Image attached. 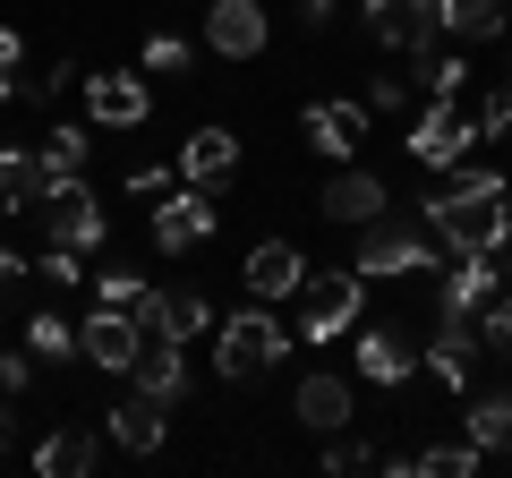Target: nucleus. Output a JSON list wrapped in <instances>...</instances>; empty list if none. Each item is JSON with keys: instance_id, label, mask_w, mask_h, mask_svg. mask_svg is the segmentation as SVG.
I'll return each instance as SVG.
<instances>
[{"instance_id": "39448f33", "label": "nucleus", "mask_w": 512, "mask_h": 478, "mask_svg": "<svg viewBox=\"0 0 512 478\" xmlns=\"http://www.w3.org/2000/svg\"><path fill=\"white\" fill-rule=\"evenodd\" d=\"M478 137H487V129H478V111H461V94H436V103H427V120L410 129V154H419L427 171H453Z\"/></svg>"}, {"instance_id": "7ed1b4c3", "label": "nucleus", "mask_w": 512, "mask_h": 478, "mask_svg": "<svg viewBox=\"0 0 512 478\" xmlns=\"http://www.w3.org/2000/svg\"><path fill=\"white\" fill-rule=\"evenodd\" d=\"M35 222H43V239H60V248H94V239H103V197H94L77 171L69 180H43Z\"/></svg>"}, {"instance_id": "a19ab883", "label": "nucleus", "mask_w": 512, "mask_h": 478, "mask_svg": "<svg viewBox=\"0 0 512 478\" xmlns=\"http://www.w3.org/2000/svg\"><path fill=\"white\" fill-rule=\"evenodd\" d=\"M9 282H26V257H18V248H0V291H9Z\"/></svg>"}, {"instance_id": "412c9836", "label": "nucleus", "mask_w": 512, "mask_h": 478, "mask_svg": "<svg viewBox=\"0 0 512 478\" xmlns=\"http://www.w3.org/2000/svg\"><path fill=\"white\" fill-rule=\"evenodd\" d=\"M188 342H146L137 350V368H128V385L137 393H154V402H180L188 393V359H180Z\"/></svg>"}, {"instance_id": "58836bf2", "label": "nucleus", "mask_w": 512, "mask_h": 478, "mask_svg": "<svg viewBox=\"0 0 512 478\" xmlns=\"http://www.w3.org/2000/svg\"><path fill=\"white\" fill-rule=\"evenodd\" d=\"M478 129H487V137H512V94H504V86L487 94V111H478Z\"/></svg>"}, {"instance_id": "f704fd0d", "label": "nucleus", "mask_w": 512, "mask_h": 478, "mask_svg": "<svg viewBox=\"0 0 512 478\" xmlns=\"http://www.w3.org/2000/svg\"><path fill=\"white\" fill-rule=\"evenodd\" d=\"M69 86H86V77H77V60H52V69L26 86V103H52V94H69Z\"/></svg>"}, {"instance_id": "6ab92c4d", "label": "nucleus", "mask_w": 512, "mask_h": 478, "mask_svg": "<svg viewBox=\"0 0 512 478\" xmlns=\"http://www.w3.org/2000/svg\"><path fill=\"white\" fill-rule=\"evenodd\" d=\"M393 478H470L478 470V436L461 427V436H436L427 453H402V461H384Z\"/></svg>"}, {"instance_id": "9b49d317", "label": "nucleus", "mask_w": 512, "mask_h": 478, "mask_svg": "<svg viewBox=\"0 0 512 478\" xmlns=\"http://www.w3.org/2000/svg\"><path fill=\"white\" fill-rule=\"evenodd\" d=\"M239 282H248V299H291L299 282H308V257H299L291 239H256L248 265H239Z\"/></svg>"}, {"instance_id": "b1692460", "label": "nucleus", "mask_w": 512, "mask_h": 478, "mask_svg": "<svg viewBox=\"0 0 512 478\" xmlns=\"http://www.w3.org/2000/svg\"><path fill=\"white\" fill-rule=\"evenodd\" d=\"M35 197H43V154L35 146H0V205L9 214H35Z\"/></svg>"}, {"instance_id": "4468645a", "label": "nucleus", "mask_w": 512, "mask_h": 478, "mask_svg": "<svg viewBox=\"0 0 512 478\" xmlns=\"http://www.w3.org/2000/svg\"><path fill=\"white\" fill-rule=\"evenodd\" d=\"M419 359H427V368H436L444 376V385H470V376H478V333H470V316H436V333H427V350H419Z\"/></svg>"}, {"instance_id": "f8f14e48", "label": "nucleus", "mask_w": 512, "mask_h": 478, "mask_svg": "<svg viewBox=\"0 0 512 478\" xmlns=\"http://www.w3.org/2000/svg\"><path fill=\"white\" fill-rule=\"evenodd\" d=\"M265 35H274V26H265L256 0H214V18H205V43H214L222 60H256V52H265Z\"/></svg>"}, {"instance_id": "cd10ccee", "label": "nucleus", "mask_w": 512, "mask_h": 478, "mask_svg": "<svg viewBox=\"0 0 512 478\" xmlns=\"http://www.w3.org/2000/svg\"><path fill=\"white\" fill-rule=\"evenodd\" d=\"M35 154H43V180H69V171H86V154H94V146H86V129H52Z\"/></svg>"}, {"instance_id": "0eeeda50", "label": "nucleus", "mask_w": 512, "mask_h": 478, "mask_svg": "<svg viewBox=\"0 0 512 478\" xmlns=\"http://www.w3.org/2000/svg\"><path fill=\"white\" fill-rule=\"evenodd\" d=\"M359 291H367V274H308L299 282V299H308V308H299V333H308V342L350 333L359 325Z\"/></svg>"}, {"instance_id": "ddd939ff", "label": "nucleus", "mask_w": 512, "mask_h": 478, "mask_svg": "<svg viewBox=\"0 0 512 478\" xmlns=\"http://www.w3.org/2000/svg\"><path fill=\"white\" fill-rule=\"evenodd\" d=\"M163 419H171V402H154V393H128L120 410H103V436L120 444V453H163Z\"/></svg>"}, {"instance_id": "aec40b11", "label": "nucleus", "mask_w": 512, "mask_h": 478, "mask_svg": "<svg viewBox=\"0 0 512 478\" xmlns=\"http://www.w3.org/2000/svg\"><path fill=\"white\" fill-rule=\"evenodd\" d=\"M495 291H504L495 257H461L453 274H444V291H436V316H478V308H487Z\"/></svg>"}, {"instance_id": "37998d69", "label": "nucleus", "mask_w": 512, "mask_h": 478, "mask_svg": "<svg viewBox=\"0 0 512 478\" xmlns=\"http://www.w3.org/2000/svg\"><path fill=\"white\" fill-rule=\"evenodd\" d=\"M504 94H512V69H504Z\"/></svg>"}, {"instance_id": "c03bdc74", "label": "nucleus", "mask_w": 512, "mask_h": 478, "mask_svg": "<svg viewBox=\"0 0 512 478\" xmlns=\"http://www.w3.org/2000/svg\"><path fill=\"white\" fill-rule=\"evenodd\" d=\"M504 9H512V0H504Z\"/></svg>"}, {"instance_id": "393cba45", "label": "nucleus", "mask_w": 512, "mask_h": 478, "mask_svg": "<svg viewBox=\"0 0 512 478\" xmlns=\"http://www.w3.org/2000/svg\"><path fill=\"white\" fill-rule=\"evenodd\" d=\"M299 419H308L316 436L350 427V385H342V376H299Z\"/></svg>"}, {"instance_id": "72a5a7b5", "label": "nucleus", "mask_w": 512, "mask_h": 478, "mask_svg": "<svg viewBox=\"0 0 512 478\" xmlns=\"http://www.w3.org/2000/svg\"><path fill=\"white\" fill-rule=\"evenodd\" d=\"M444 197H504V171H461V163H453Z\"/></svg>"}, {"instance_id": "7c9ffc66", "label": "nucleus", "mask_w": 512, "mask_h": 478, "mask_svg": "<svg viewBox=\"0 0 512 478\" xmlns=\"http://www.w3.org/2000/svg\"><path fill=\"white\" fill-rule=\"evenodd\" d=\"M26 43H18V26H0V103H18V94H26Z\"/></svg>"}, {"instance_id": "ea45409f", "label": "nucleus", "mask_w": 512, "mask_h": 478, "mask_svg": "<svg viewBox=\"0 0 512 478\" xmlns=\"http://www.w3.org/2000/svg\"><path fill=\"white\" fill-rule=\"evenodd\" d=\"M0 385L26 393V385H35V359H26V350H0Z\"/></svg>"}, {"instance_id": "f257e3e1", "label": "nucleus", "mask_w": 512, "mask_h": 478, "mask_svg": "<svg viewBox=\"0 0 512 478\" xmlns=\"http://www.w3.org/2000/svg\"><path fill=\"white\" fill-rule=\"evenodd\" d=\"M427 214V231H436V248H453V257H495L512 239V214H504V197H427L419 205Z\"/></svg>"}, {"instance_id": "2f4dec72", "label": "nucleus", "mask_w": 512, "mask_h": 478, "mask_svg": "<svg viewBox=\"0 0 512 478\" xmlns=\"http://www.w3.org/2000/svg\"><path fill=\"white\" fill-rule=\"evenodd\" d=\"M77 257H86V248H60V239H52V248L35 257V274L52 282V291H69V282H86V274H77Z\"/></svg>"}, {"instance_id": "5701e85b", "label": "nucleus", "mask_w": 512, "mask_h": 478, "mask_svg": "<svg viewBox=\"0 0 512 478\" xmlns=\"http://www.w3.org/2000/svg\"><path fill=\"white\" fill-rule=\"evenodd\" d=\"M384 214V180L376 171H342V180H325V222H350V231H359V222H376Z\"/></svg>"}, {"instance_id": "e433bc0d", "label": "nucleus", "mask_w": 512, "mask_h": 478, "mask_svg": "<svg viewBox=\"0 0 512 478\" xmlns=\"http://www.w3.org/2000/svg\"><path fill=\"white\" fill-rule=\"evenodd\" d=\"M478 316H487V342H495V350H512V291H495Z\"/></svg>"}, {"instance_id": "c756f323", "label": "nucleus", "mask_w": 512, "mask_h": 478, "mask_svg": "<svg viewBox=\"0 0 512 478\" xmlns=\"http://www.w3.org/2000/svg\"><path fill=\"white\" fill-rule=\"evenodd\" d=\"M86 291H94V299H103V308H137V299H146V282L128 274V265H111V274H94V282H86Z\"/></svg>"}, {"instance_id": "6e6552de", "label": "nucleus", "mask_w": 512, "mask_h": 478, "mask_svg": "<svg viewBox=\"0 0 512 478\" xmlns=\"http://www.w3.org/2000/svg\"><path fill=\"white\" fill-rule=\"evenodd\" d=\"M137 350H146V325H137V308H94L86 325H77V359H94V368H111V376L137 368Z\"/></svg>"}, {"instance_id": "f03ea898", "label": "nucleus", "mask_w": 512, "mask_h": 478, "mask_svg": "<svg viewBox=\"0 0 512 478\" xmlns=\"http://www.w3.org/2000/svg\"><path fill=\"white\" fill-rule=\"evenodd\" d=\"M282 350H291V333H282L274 316H265V299H256L248 316H231V325H222V350H214V368L231 376V385H248V376H265V368H274Z\"/></svg>"}, {"instance_id": "bb28decb", "label": "nucleus", "mask_w": 512, "mask_h": 478, "mask_svg": "<svg viewBox=\"0 0 512 478\" xmlns=\"http://www.w3.org/2000/svg\"><path fill=\"white\" fill-rule=\"evenodd\" d=\"M461 427L478 436V453H512V393H478Z\"/></svg>"}, {"instance_id": "20e7f679", "label": "nucleus", "mask_w": 512, "mask_h": 478, "mask_svg": "<svg viewBox=\"0 0 512 478\" xmlns=\"http://www.w3.org/2000/svg\"><path fill=\"white\" fill-rule=\"evenodd\" d=\"M419 265H436V231H410V222H359V274L384 282V274H419Z\"/></svg>"}, {"instance_id": "2eb2a0df", "label": "nucleus", "mask_w": 512, "mask_h": 478, "mask_svg": "<svg viewBox=\"0 0 512 478\" xmlns=\"http://www.w3.org/2000/svg\"><path fill=\"white\" fill-rule=\"evenodd\" d=\"M308 146L316 154H333V163H350L359 154V137H367V103H308Z\"/></svg>"}, {"instance_id": "c85d7f7f", "label": "nucleus", "mask_w": 512, "mask_h": 478, "mask_svg": "<svg viewBox=\"0 0 512 478\" xmlns=\"http://www.w3.org/2000/svg\"><path fill=\"white\" fill-rule=\"evenodd\" d=\"M26 350H35V359H52V368H60V359H77V325H60V316L43 308L35 325H26Z\"/></svg>"}, {"instance_id": "1a4fd4ad", "label": "nucleus", "mask_w": 512, "mask_h": 478, "mask_svg": "<svg viewBox=\"0 0 512 478\" xmlns=\"http://www.w3.org/2000/svg\"><path fill=\"white\" fill-rule=\"evenodd\" d=\"M214 222H222V205L205 197L197 180H188V188H163V197H154V248L180 257V248H197V239H214Z\"/></svg>"}, {"instance_id": "79ce46f5", "label": "nucleus", "mask_w": 512, "mask_h": 478, "mask_svg": "<svg viewBox=\"0 0 512 478\" xmlns=\"http://www.w3.org/2000/svg\"><path fill=\"white\" fill-rule=\"evenodd\" d=\"M9 444H18V410H0V453H9Z\"/></svg>"}, {"instance_id": "4c0bfd02", "label": "nucleus", "mask_w": 512, "mask_h": 478, "mask_svg": "<svg viewBox=\"0 0 512 478\" xmlns=\"http://www.w3.org/2000/svg\"><path fill=\"white\" fill-rule=\"evenodd\" d=\"M402 103H410V77H393V69H384L376 86H367V111H402Z\"/></svg>"}, {"instance_id": "a878e982", "label": "nucleus", "mask_w": 512, "mask_h": 478, "mask_svg": "<svg viewBox=\"0 0 512 478\" xmlns=\"http://www.w3.org/2000/svg\"><path fill=\"white\" fill-rule=\"evenodd\" d=\"M436 18H444V35H461V43H487V35H504V0H436Z\"/></svg>"}, {"instance_id": "473e14b6", "label": "nucleus", "mask_w": 512, "mask_h": 478, "mask_svg": "<svg viewBox=\"0 0 512 478\" xmlns=\"http://www.w3.org/2000/svg\"><path fill=\"white\" fill-rule=\"evenodd\" d=\"M188 69V35H154L146 43V77H180Z\"/></svg>"}, {"instance_id": "4be33fe9", "label": "nucleus", "mask_w": 512, "mask_h": 478, "mask_svg": "<svg viewBox=\"0 0 512 478\" xmlns=\"http://www.w3.org/2000/svg\"><path fill=\"white\" fill-rule=\"evenodd\" d=\"M410 368H419V350H410L393 325L359 333V376H367V385H410Z\"/></svg>"}, {"instance_id": "f3484780", "label": "nucleus", "mask_w": 512, "mask_h": 478, "mask_svg": "<svg viewBox=\"0 0 512 478\" xmlns=\"http://www.w3.org/2000/svg\"><path fill=\"white\" fill-rule=\"evenodd\" d=\"M94 461H103V427H52V436L35 444V470L43 478H86Z\"/></svg>"}, {"instance_id": "423d86ee", "label": "nucleus", "mask_w": 512, "mask_h": 478, "mask_svg": "<svg viewBox=\"0 0 512 478\" xmlns=\"http://www.w3.org/2000/svg\"><path fill=\"white\" fill-rule=\"evenodd\" d=\"M367 35H376L384 52L419 60V52L444 43V18H436V0H367Z\"/></svg>"}, {"instance_id": "9d476101", "label": "nucleus", "mask_w": 512, "mask_h": 478, "mask_svg": "<svg viewBox=\"0 0 512 478\" xmlns=\"http://www.w3.org/2000/svg\"><path fill=\"white\" fill-rule=\"evenodd\" d=\"M137 325H146V342H197V333L214 325V308H205L197 291H146L137 299Z\"/></svg>"}, {"instance_id": "c9c22d12", "label": "nucleus", "mask_w": 512, "mask_h": 478, "mask_svg": "<svg viewBox=\"0 0 512 478\" xmlns=\"http://www.w3.org/2000/svg\"><path fill=\"white\" fill-rule=\"evenodd\" d=\"M367 461H376V453H367V444L350 436V427H333V444H325V470H367Z\"/></svg>"}, {"instance_id": "dca6fc26", "label": "nucleus", "mask_w": 512, "mask_h": 478, "mask_svg": "<svg viewBox=\"0 0 512 478\" xmlns=\"http://www.w3.org/2000/svg\"><path fill=\"white\" fill-rule=\"evenodd\" d=\"M171 171H180V180H197V188H222V180L239 171V137H231V129L180 137V163H171Z\"/></svg>"}, {"instance_id": "a211bd4d", "label": "nucleus", "mask_w": 512, "mask_h": 478, "mask_svg": "<svg viewBox=\"0 0 512 478\" xmlns=\"http://www.w3.org/2000/svg\"><path fill=\"white\" fill-rule=\"evenodd\" d=\"M86 111L103 129H137L154 111V94H146V77H86Z\"/></svg>"}]
</instances>
